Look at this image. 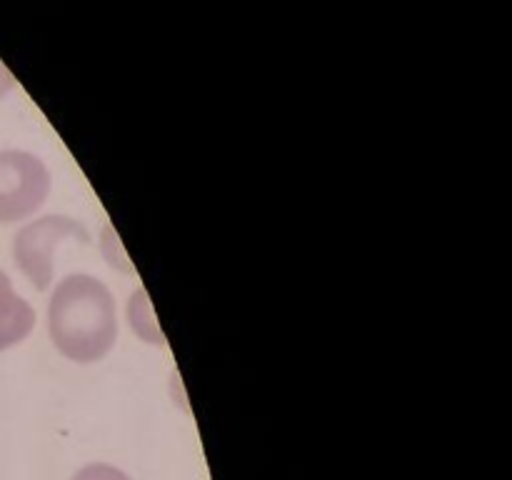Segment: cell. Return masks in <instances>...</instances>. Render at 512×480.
<instances>
[{
    "label": "cell",
    "instance_id": "1",
    "mask_svg": "<svg viewBox=\"0 0 512 480\" xmlns=\"http://www.w3.org/2000/svg\"><path fill=\"white\" fill-rule=\"evenodd\" d=\"M48 335L60 355L80 365L103 360L118 340V310L108 285L88 273L65 275L48 300Z\"/></svg>",
    "mask_w": 512,
    "mask_h": 480
},
{
    "label": "cell",
    "instance_id": "2",
    "mask_svg": "<svg viewBox=\"0 0 512 480\" xmlns=\"http://www.w3.org/2000/svg\"><path fill=\"white\" fill-rule=\"evenodd\" d=\"M68 240L88 245L90 233L78 218L70 215H43L38 220H30L28 225L18 230L13 240V258L20 273L30 280L38 290H48L53 283L55 255L60 245Z\"/></svg>",
    "mask_w": 512,
    "mask_h": 480
},
{
    "label": "cell",
    "instance_id": "3",
    "mask_svg": "<svg viewBox=\"0 0 512 480\" xmlns=\"http://www.w3.org/2000/svg\"><path fill=\"white\" fill-rule=\"evenodd\" d=\"M50 170L28 150H0V225L38 213L50 195Z\"/></svg>",
    "mask_w": 512,
    "mask_h": 480
},
{
    "label": "cell",
    "instance_id": "4",
    "mask_svg": "<svg viewBox=\"0 0 512 480\" xmlns=\"http://www.w3.org/2000/svg\"><path fill=\"white\" fill-rule=\"evenodd\" d=\"M35 328V310L0 270V353L23 343Z\"/></svg>",
    "mask_w": 512,
    "mask_h": 480
},
{
    "label": "cell",
    "instance_id": "5",
    "mask_svg": "<svg viewBox=\"0 0 512 480\" xmlns=\"http://www.w3.org/2000/svg\"><path fill=\"white\" fill-rule=\"evenodd\" d=\"M125 318L133 333L138 335L143 343L148 345H165V333L160 330L158 318H155L153 303L148 298V290L138 288L128 298V308H125Z\"/></svg>",
    "mask_w": 512,
    "mask_h": 480
},
{
    "label": "cell",
    "instance_id": "6",
    "mask_svg": "<svg viewBox=\"0 0 512 480\" xmlns=\"http://www.w3.org/2000/svg\"><path fill=\"white\" fill-rule=\"evenodd\" d=\"M100 245H103V255L113 268L125 270V273H133V265H130L128 255H125L123 245H120L118 233H115L113 225H105L103 238H100Z\"/></svg>",
    "mask_w": 512,
    "mask_h": 480
},
{
    "label": "cell",
    "instance_id": "7",
    "mask_svg": "<svg viewBox=\"0 0 512 480\" xmlns=\"http://www.w3.org/2000/svg\"><path fill=\"white\" fill-rule=\"evenodd\" d=\"M73 480H133L125 470L110 463H88L73 475Z\"/></svg>",
    "mask_w": 512,
    "mask_h": 480
},
{
    "label": "cell",
    "instance_id": "8",
    "mask_svg": "<svg viewBox=\"0 0 512 480\" xmlns=\"http://www.w3.org/2000/svg\"><path fill=\"white\" fill-rule=\"evenodd\" d=\"M15 88V78H13V73H10L8 68H5V63L3 60H0V100L5 98V95L10 93V90Z\"/></svg>",
    "mask_w": 512,
    "mask_h": 480
}]
</instances>
